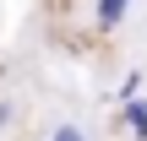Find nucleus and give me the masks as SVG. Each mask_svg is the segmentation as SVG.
I'll list each match as a JSON object with an SVG mask.
<instances>
[{
	"instance_id": "nucleus-1",
	"label": "nucleus",
	"mask_w": 147,
	"mask_h": 141,
	"mask_svg": "<svg viewBox=\"0 0 147 141\" xmlns=\"http://www.w3.org/2000/svg\"><path fill=\"white\" fill-rule=\"evenodd\" d=\"M125 125H131L136 141H147V103H131V98H125Z\"/></svg>"
},
{
	"instance_id": "nucleus-2",
	"label": "nucleus",
	"mask_w": 147,
	"mask_h": 141,
	"mask_svg": "<svg viewBox=\"0 0 147 141\" xmlns=\"http://www.w3.org/2000/svg\"><path fill=\"white\" fill-rule=\"evenodd\" d=\"M125 5H131V0H98V22H104V27H115V22L125 16Z\"/></svg>"
},
{
	"instance_id": "nucleus-3",
	"label": "nucleus",
	"mask_w": 147,
	"mask_h": 141,
	"mask_svg": "<svg viewBox=\"0 0 147 141\" xmlns=\"http://www.w3.org/2000/svg\"><path fill=\"white\" fill-rule=\"evenodd\" d=\"M55 141H87V136H82L76 125H65V130H55Z\"/></svg>"
}]
</instances>
